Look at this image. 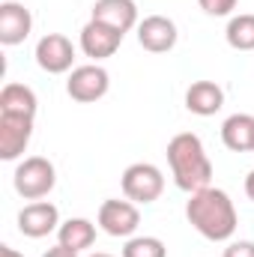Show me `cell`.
Returning <instances> with one entry per match:
<instances>
[{
    "instance_id": "52a82bcc",
    "label": "cell",
    "mask_w": 254,
    "mask_h": 257,
    "mask_svg": "<svg viewBox=\"0 0 254 257\" xmlns=\"http://www.w3.org/2000/svg\"><path fill=\"white\" fill-rule=\"evenodd\" d=\"M36 63L48 75L72 72V63H75V45H72V39L63 36V33H45L36 42Z\"/></svg>"
},
{
    "instance_id": "cb8c5ba5",
    "label": "cell",
    "mask_w": 254,
    "mask_h": 257,
    "mask_svg": "<svg viewBox=\"0 0 254 257\" xmlns=\"http://www.w3.org/2000/svg\"><path fill=\"white\" fill-rule=\"evenodd\" d=\"M0 257H24V254H18L12 245H0Z\"/></svg>"
},
{
    "instance_id": "2e32d148",
    "label": "cell",
    "mask_w": 254,
    "mask_h": 257,
    "mask_svg": "<svg viewBox=\"0 0 254 257\" xmlns=\"http://www.w3.org/2000/svg\"><path fill=\"white\" fill-rule=\"evenodd\" d=\"M39 99L27 84L9 81L0 90V114H15V117H36Z\"/></svg>"
},
{
    "instance_id": "3957f363",
    "label": "cell",
    "mask_w": 254,
    "mask_h": 257,
    "mask_svg": "<svg viewBox=\"0 0 254 257\" xmlns=\"http://www.w3.org/2000/svg\"><path fill=\"white\" fill-rule=\"evenodd\" d=\"M54 183H57V171H54V165L45 156L24 159L15 168V174H12V186H15V192L21 194L24 200H42V197H48L51 189H54Z\"/></svg>"
},
{
    "instance_id": "5bb4252c",
    "label": "cell",
    "mask_w": 254,
    "mask_h": 257,
    "mask_svg": "<svg viewBox=\"0 0 254 257\" xmlns=\"http://www.w3.org/2000/svg\"><path fill=\"white\" fill-rule=\"evenodd\" d=\"M224 105V90L215 81H194L186 90V108L197 117H212Z\"/></svg>"
},
{
    "instance_id": "277c9868",
    "label": "cell",
    "mask_w": 254,
    "mask_h": 257,
    "mask_svg": "<svg viewBox=\"0 0 254 257\" xmlns=\"http://www.w3.org/2000/svg\"><path fill=\"white\" fill-rule=\"evenodd\" d=\"M165 192V174L150 162H135L123 171V194L132 203H153Z\"/></svg>"
},
{
    "instance_id": "4fadbf2b",
    "label": "cell",
    "mask_w": 254,
    "mask_h": 257,
    "mask_svg": "<svg viewBox=\"0 0 254 257\" xmlns=\"http://www.w3.org/2000/svg\"><path fill=\"white\" fill-rule=\"evenodd\" d=\"M93 21L114 27L117 33L126 36L132 27H138V3L135 0H96L93 3Z\"/></svg>"
},
{
    "instance_id": "6da1fadb",
    "label": "cell",
    "mask_w": 254,
    "mask_h": 257,
    "mask_svg": "<svg viewBox=\"0 0 254 257\" xmlns=\"http://www.w3.org/2000/svg\"><path fill=\"white\" fill-rule=\"evenodd\" d=\"M186 218L209 242H227L236 233V224H239V215H236V206H233L230 194L221 192V189H212V186L189 194Z\"/></svg>"
},
{
    "instance_id": "d4e9b609",
    "label": "cell",
    "mask_w": 254,
    "mask_h": 257,
    "mask_svg": "<svg viewBox=\"0 0 254 257\" xmlns=\"http://www.w3.org/2000/svg\"><path fill=\"white\" fill-rule=\"evenodd\" d=\"M87 257H114V254H105V251H96V254H87Z\"/></svg>"
},
{
    "instance_id": "7c38bea8",
    "label": "cell",
    "mask_w": 254,
    "mask_h": 257,
    "mask_svg": "<svg viewBox=\"0 0 254 257\" xmlns=\"http://www.w3.org/2000/svg\"><path fill=\"white\" fill-rule=\"evenodd\" d=\"M81 51L90 57V60H105V57H114L117 48L123 45V33H117L114 27L108 24H99V21H87L81 27Z\"/></svg>"
},
{
    "instance_id": "8992f818",
    "label": "cell",
    "mask_w": 254,
    "mask_h": 257,
    "mask_svg": "<svg viewBox=\"0 0 254 257\" xmlns=\"http://www.w3.org/2000/svg\"><path fill=\"white\" fill-rule=\"evenodd\" d=\"M99 227L108 233V236H117V239H132L135 230L141 227V212H138V203L132 200H105L99 206V215H96Z\"/></svg>"
},
{
    "instance_id": "9a60e30c",
    "label": "cell",
    "mask_w": 254,
    "mask_h": 257,
    "mask_svg": "<svg viewBox=\"0 0 254 257\" xmlns=\"http://www.w3.org/2000/svg\"><path fill=\"white\" fill-rule=\"evenodd\" d=\"M221 144L230 153H251V147H254V117L251 114H230L221 123Z\"/></svg>"
},
{
    "instance_id": "8fae6325",
    "label": "cell",
    "mask_w": 254,
    "mask_h": 257,
    "mask_svg": "<svg viewBox=\"0 0 254 257\" xmlns=\"http://www.w3.org/2000/svg\"><path fill=\"white\" fill-rule=\"evenodd\" d=\"M33 30V15L24 3L18 0H3L0 3V45L12 48L21 45Z\"/></svg>"
},
{
    "instance_id": "484cf974",
    "label": "cell",
    "mask_w": 254,
    "mask_h": 257,
    "mask_svg": "<svg viewBox=\"0 0 254 257\" xmlns=\"http://www.w3.org/2000/svg\"><path fill=\"white\" fill-rule=\"evenodd\" d=\"M251 153H254V147H251Z\"/></svg>"
},
{
    "instance_id": "9c48e42d",
    "label": "cell",
    "mask_w": 254,
    "mask_h": 257,
    "mask_svg": "<svg viewBox=\"0 0 254 257\" xmlns=\"http://www.w3.org/2000/svg\"><path fill=\"white\" fill-rule=\"evenodd\" d=\"M33 138V117H15V114H0V159L15 162L27 150Z\"/></svg>"
},
{
    "instance_id": "7402d4cb",
    "label": "cell",
    "mask_w": 254,
    "mask_h": 257,
    "mask_svg": "<svg viewBox=\"0 0 254 257\" xmlns=\"http://www.w3.org/2000/svg\"><path fill=\"white\" fill-rule=\"evenodd\" d=\"M42 257H78V254H75V251H69V248H63V245L57 242L54 248H48V251H45Z\"/></svg>"
},
{
    "instance_id": "ac0fdd59",
    "label": "cell",
    "mask_w": 254,
    "mask_h": 257,
    "mask_svg": "<svg viewBox=\"0 0 254 257\" xmlns=\"http://www.w3.org/2000/svg\"><path fill=\"white\" fill-rule=\"evenodd\" d=\"M224 39L233 51H254V12H242V15H233L227 21V30H224Z\"/></svg>"
},
{
    "instance_id": "44dd1931",
    "label": "cell",
    "mask_w": 254,
    "mask_h": 257,
    "mask_svg": "<svg viewBox=\"0 0 254 257\" xmlns=\"http://www.w3.org/2000/svg\"><path fill=\"white\" fill-rule=\"evenodd\" d=\"M221 257H254V242L251 239H239V242H230L224 248Z\"/></svg>"
},
{
    "instance_id": "5b68a950",
    "label": "cell",
    "mask_w": 254,
    "mask_h": 257,
    "mask_svg": "<svg viewBox=\"0 0 254 257\" xmlns=\"http://www.w3.org/2000/svg\"><path fill=\"white\" fill-rule=\"evenodd\" d=\"M111 87V75L102 69L99 63H87V66H75L69 72V81H66V93L69 99L81 102V105H90V102H99Z\"/></svg>"
},
{
    "instance_id": "d6986e66",
    "label": "cell",
    "mask_w": 254,
    "mask_h": 257,
    "mask_svg": "<svg viewBox=\"0 0 254 257\" xmlns=\"http://www.w3.org/2000/svg\"><path fill=\"white\" fill-rule=\"evenodd\" d=\"M123 257H168V245L159 236H132L123 245Z\"/></svg>"
},
{
    "instance_id": "30bf717a",
    "label": "cell",
    "mask_w": 254,
    "mask_h": 257,
    "mask_svg": "<svg viewBox=\"0 0 254 257\" xmlns=\"http://www.w3.org/2000/svg\"><path fill=\"white\" fill-rule=\"evenodd\" d=\"M177 39H180L177 24L171 18H165V15H147L138 24V42L150 54H168L177 45Z\"/></svg>"
},
{
    "instance_id": "7a4b0ae2",
    "label": "cell",
    "mask_w": 254,
    "mask_h": 257,
    "mask_svg": "<svg viewBox=\"0 0 254 257\" xmlns=\"http://www.w3.org/2000/svg\"><path fill=\"white\" fill-rule=\"evenodd\" d=\"M168 165L177 189L189 194L206 189L212 180V162L203 150V141L194 132H180L168 141Z\"/></svg>"
},
{
    "instance_id": "ffe728a7",
    "label": "cell",
    "mask_w": 254,
    "mask_h": 257,
    "mask_svg": "<svg viewBox=\"0 0 254 257\" xmlns=\"http://www.w3.org/2000/svg\"><path fill=\"white\" fill-rule=\"evenodd\" d=\"M200 3V9L206 12V15H212V18H224V15H230L233 9H236V0H197Z\"/></svg>"
},
{
    "instance_id": "e0dca14e",
    "label": "cell",
    "mask_w": 254,
    "mask_h": 257,
    "mask_svg": "<svg viewBox=\"0 0 254 257\" xmlns=\"http://www.w3.org/2000/svg\"><path fill=\"white\" fill-rule=\"evenodd\" d=\"M57 242L63 248H69V251L81 254V251L93 248V242H96V224L90 218H66L63 224L57 227Z\"/></svg>"
},
{
    "instance_id": "603a6c76",
    "label": "cell",
    "mask_w": 254,
    "mask_h": 257,
    "mask_svg": "<svg viewBox=\"0 0 254 257\" xmlns=\"http://www.w3.org/2000/svg\"><path fill=\"white\" fill-rule=\"evenodd\" d=\"M245 194H248V200L254 203V171L245 177Z\"/></svg>"
},
{
    "instance_id": "ba28073f",
    "label": "cell",
    "mask_w": 254,
    "mask_h": 257,
    "mask_svg": "<svg viewBox=\"0 0 254 257\" xmlns=\"http://www.w3.org/2000/svg\"><path fill=\"white\" fill-rule=\"evenodd\" d=\"M60 209L48 200H33L27 203L21 212H18V230L27 236V239H42L48 233H54L60 227Z\"/></svg>"
}]
</instances>
